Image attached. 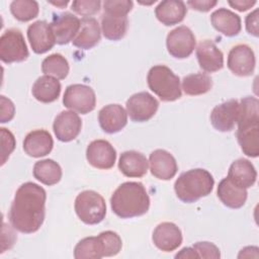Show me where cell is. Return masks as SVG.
<instances>
[{
    "mask_svg": "<svg viewBox=\"0 0 259 259\" xmlns=\"http://www.w3.org/2000/svg\"><path fill=\"white\" fill-rule=\"evenodd\" d=\"M46 199V190L38 184L25 182L20 185L9 210L12 227L24 234L36 232L45 221Z\"/></svg>",
    "mask_w": 259,
    "mask_h": 259,
    "instance_id": "6da1fadb",
    "label": "cell"
},
{
    "mask_svg": "<svg viewBox=\"0 0 259 259\" xmlns=\"http://www.w3.org/2000/svg\"><path fill=\"white\" fill-rule=\"evenodd\" d=\"M259 102L252 96L239 101L237 139L243 153L251 158L259 155Z\"/></svg>",
    "mask_w": 259,
    "mask_h": 259,
    "instance_id": "7a4b0ae2",
    "label": "cell"
},
{
    "mask_svg": "<svg viewBox=\"0 0 259 259\" xmlns=\"http://www.w3.org/2000/svg\"><path fill=\"white\" fill-rule=\"evenodd\" d=\"M112 211L121 219L145 214L150 207V197L141 182L128 181L120 184L110 197Z\"/></svg>",
    "mask_w": 259,
    "mask_h": 259,
    "instance_id": "3957f363",
    "label": "cell"
},
{
    "mask_svg": "<svg viewBox=\"0 0 259 259\" xmlns=\"http://www.w3.org/2000/svg\"><path fill=\"white\" fill-rule=\"evenodd\" d=\"M212 175L205 169H191L180 174L174 183L177 197L186 203H191L208 195L213 188Z\"/></svg>",
    "mask_w": 259,
    "mask_h": 259,
    "instance_id": "277c9868",
    "label": "cell"
},
{
    "mask_svg": "<svg viewBox=\"0 0 259 259\" xmlns=\"http://www.w3.org/2000/svg\"><path fill=\"white\" fill-rule=\"evenodd\" d=\"M147 82L151 91L163 101H174L181 97L179 77L164 65L152 67L148 73Z\"/></svg>",
    "mask_w": 259,
    "mask_h": 259,
    "instance_id": "5b68a950",
    "label": "cell"
},
{
    "mask_svg": "<svg viewBox=\"0 0 259 259\" xmlns=\"http://www.w3.org/2000/svg\"><path fill=\"white\" fill-rule=\"evenodd\" d=\"M75 211L78 218L86 225L101 223L106 215L104 198L94 190H84L75 199Z\"/></svg>",
    "mask_w": 259,
    "mask_h": 259,
    "instance_id": "8992f818",
    "label": "cell"
},
{
    "mask_svg": "<svg viewBox=\"0 0 259 259\" xmlns=\"http://www.w3.org/2000/svg\"><path fill=\"white\" fill-rule=\"evenodd\" d=\"M28 57V50L22 32L17 28L5 30L0 37V59L3 63L22 62Z\"/></svg>",
    "mask_w": 259,
    "mask_h": 259,
    "instance_id": "52a82bcc",
    "label": "cell"
},
{
    "mask_svg": "<svg viewBox=\"0 0 259 259\" xmlns=\"http://www.w3.org/2000/svg\"><path fill=\"white\" fill-rule=\"evenodd\" d=\"M63 104L73 111L86 114L95 108V92L91 87L84 84L69 85L63 96Z\"/></svg>",
    "mask_w": 259,
    "mask_h": 259,
    "instance_id": "ba28073f",
    "label": "cell"
},
{
    "mask_svg": "<svg viewBox=\"0 0 259 259\" xmlns=\"http://www.w3.org/2000/svg\"><path fill=\"white\" fill-rule=\"evenodd\" d=\"M196 40L191 29L185 25L172 29L166 38L168 53L177 59L189 57L195 49Z\"/></svg>",
    "mask_w": 259,
    "mask_h": 259,
    "instance_id": "9c48e42d",
    "label": "cell"
},
{
    "mask_svg": "<svg viewBox=\"0 0 259 259\" xmlns=\"http://www.w3.org/2000/svg\"><path fill=\"white\" fill-rule=\"evenodd\" d=\"M126 113L136 122H144L151 119L158 110L159 102L150 93L143 91L132 95L126 100Z\"/></svg>",
    "mask_w": 259,
    "mask_h": 259,
    "instance_id": "30bf717a",
    "label": "cell"
},
{
    "mask_svg": "<svg viewBox=\"0 0 259 259\" xmlns=\"http://www.w3.org/2000/svg\"><path fill=\"white\" fill-rule=\"evenodd\" d=\"M229 70L240 77H246L253 74L256 59L253 50L244 44L233 47L228 55L227 62Z\"/></svg>",
    "mask_w": 259,
    "mask_h": 259,
    "instance_id": "8fae6325",
    "label": "cell"
},
{
    "mask_svg": "<svg viewBox=\"0 0 259 259\" xmlns=\"http://www.w3.org/2000/svg\"><path fill=\"white\" fill-rule=\"evenodd\" d=\"M86 158L90 165L98 169H110L116 160V151L105 140L92 141L86 149Z\"/></svg>",
    "mask_w": 259,
    "mask_h": 259,
    "instance_id": "7c38bea8",
    "label": "cell"
},
{
    "mask_svg": "<svg viewBox=\"0 0 259 259\" xmlns=\"http://www.w3.org/2000/svg\"><path fill=\"white\" fill-rule=\"evenodd\" d=\"M27 38L35 54H45L56 44L51 24L45 20H37L28 26Z\"/></svg>",
    "mask_w": 259,
    "mask_h": 259,
    "instance_id": "4fadbf2b",
    "label": "cell"
},
{
    "mask_svg": "<svg viewBox=\"0 0 259 259\" xmlns=\"http://www.w3.org/2000/svg\"><path fill=\"white\" fill-rule=\"evenodd\" d=\"M239 116V101L230 99L217 105L210 113L212 126L220 132H231L237 123Z\"/></svg>",
    "mask_w": 259,
    "mask_h": 259,
    "instance_id": "5bb4252c",
    "label": "cell"
},
{
    "mask_svg": "<svg viewBox=\"0 0 259 259\" xmlns=\"http://www.w3.org/2000/svg\"><path fill=\"white\" fill-rule=\"evenodd\" d=\"M82 120L73 110H64L59 113L54 121L53 130L57 139L61 142L75 140L81 132Z\"/></svg>",
    "mask_w": 259,
    "mask_h": 259,
    "instance_id": "9a60e30c",
    "label": "cell"
},
{
    "mask_svg": "<svg viewBox=\"0 0 259 259\" xmlns=\"http://www.w3.org/2000/svg\"><path fill=\"white\" fill-rule=\"evenodd\" d=\"M50 24L56 44L67 45L76 36L80 27V19L70 12H65L56 15Z\"/></svg>",
    "mask_w": 259,
    "mask_h": 259,
    "instance_id": "2e32d148",
    "label": "cell"
},
{
    "mask_svg": "<svg viewBox=\"0 0 259 259\" xmlns=\"http://www.w3.org/2000/svg\"><path fill=\"white\" fill-rule=\"evenodd\" d=\"M152 239L158 249L164 252H171L181 245L182 233L175 224L164 222L155 228Z\"/></svg>",
    "mask_w": 259,
    "mask_h": 259,
    "instance_id": "e0dca14e",
    "label": "cell"
},
{
    "mask_svg": "<svg viewBox=\"0 0 259 259\" xmlns=\"http://www.w3.org/2000/svg\"><path fill=\"white\" fill-rule=\"evenodd\" d=\"M149 164L152 175L161 180H170L178 170L173 155L163 149H157L150 154Z\"/></svg>",
    "mask_w": 259,
    "mask_h": 259,
    "instance_id": "ac0fdd59",
    "label": "cell"
},
{
    "mask_svg": "<svg viewBox=\"0 0 259 259\" xmlns=\"http://www.w3.org/2000/svg\"><path fill=\"white\" fill-rule=\"evenodd\" d=\"M196 58L199 67L207 73L217 72L224 67V55L212 40L204 39L198 44Z\"/></svg>",
    "mask_w": 259,
    "mask_h": 259,
    "instance_id": "d6986e66",
    "label": "cell"
},
{
    "mask_svg": "<svg viewBox=\"0 0 259 259\" xmlns=\"http://www.w3.org/2000/svg\"><path fill=\"white\" fill-rule=\"evenodd\" d=\"M98 121L103 132L115 134L126 125L127 113L119 104H108L99 110Z\"/></svg>",
    "mask_w": 259,
    "mask_h": 259,
    "instance_id": "ffe728a7",
    "label": "cell"
},
{
    "mask_svg": "<svg viewBox=\"0 0 259 259\" xmlns=\"http://www.w3.org/2000/svg\"><path fill=\"white\" fill-rule=\"evenodd\" d=\"M54 147L51 134L46 130H34L26 135L23 141L24 152L33 158L47 156Z\"/></svg>",
    "mask_w": 259,
    "mask_h": 259,
    "instance_id": "44dd1931",
    "label": "cell"
},
{
    "mask_svg": "<svg viewBox=\"0 0 259 259\" xmlns=\"http://www.w3.org/2000/svg\"><path fill=\"white\" fill-rule=\"evenodd\" d=\"M101 36L100 26L94 17H83L80 20L79 30L72 40L73 45L82 50H89L95 47Z\"/></svg>",
    "mask_w": 259,
    "mask_h": 259,
    "instance_id": "7402d4cb",
    "label": "cell"
},
{
    "mask_svg": "<svg viewBox=\"0 0 259 259\" xmlns=\"http://www.w3.org/2000/svg\"><path fill=\"white\" fill-rule=\"evenodd\" d=\"M228 178L237 186L247 189L253 186L256 182L257 172L249 160L241 158L231 164Z\"/></svg>",
    "mask_w": 259,
    "mask_h": 259,
    "instance_id": "603a6c76",
    "label": "cell"
},
{
    "mask_svg": "<svg viewBox=\"0 0 259 259\" xmlns=\"http://www.w3.org/2000/svg\"><path fill=\"white\" fill-rule=\"evenodd\" d=\"M187 13L185 3L180 0H165L155 8L157 19L166 26L181 22Z\"/></svg>",
    "mask_w": 259,
    "mask_h": 259,
    "instance_id": "cb8c5ba5",
    "label": "cell"
},
{
    "mask_svg": "<svg viewBox=\"0 0 259 259\" xmlns=\"http://www.w3.org/2000/svg\"><path fill=\"white\" fill-rule=\"evenodd\" d=\"M212 26L226 36H235L241 31V18L227 8H219L210 15Z\"/></svg>",
    "mask_w": 259,
    "mask_h": 259,
    "instance_id": "d4e9b609",
    "label": "cell"
},
{
    "mask_svg": "<svg viewBox=\"0 0 259 259\" xmlns=\"http://www.w3.org/2000/svg\"><path fill=\"white\" fill-rule=\"evenodd\" d=\"M149 162L142 153L125 151L120 154L118 169L126 177H142L148 171Z\"/></svg>",
    "mask_w": 259,
    "mask_h": 259,
    "instance_id": "484cf974",
    "label": "cell"
},
{
    "mask_svg": "<svg viewBox=\"0 0 259 259\" xmlns=\"http://www.w3.org/2000/svg\"><path fill=\"white\" fill-rule=\"evenodd\" d=\"M218 197L230 208H240L247 200V190L234 184L228 177L221 180L218 186Z\"/></svg>",
    "mask_w": 259,
    "mask_h": 259,
    "instance_id": "4316f807",
    "label": "cell"
},
{
    "mask_svg": "<svg viewBox=\"0 0 259 259\" xmlns=\"http://www.w3.org/2000/svg\"><path fill=\"white\" fill-rule=\"evenodd\" d=\"M31 92L36 100L42 103H51L56 101L60 96L61 83L55 77L44 75L36 79Z\"/></svg>",
    "mask_w": 259,
    "mask_h": 259,
    "instance_id": "83f0119b",
    "label": "cell"
},
{
    "mask_svg": "<svg viewBox=\"0 0 259 259\" xmlns=\"http://www.w3.org/2000/svg\"><path fill=\"white\" fill-rule=\"evenodd\" d=\"M127 16L105 13L101 16V30L105 38L110 40L121 39L127 30Z\"/></svg>",
    "mask_w": 259,
    "mask_h": 259,
    "instance_id": "f1b7e54d",
    "label": "cell"
},
{
    "mask_svg": "<svg viewBox=\"0 0 259 259\" xmlns=\"http://www.w3.org/2000/svg\"><path fill=\"white\" fill-rule=\"evenodd\" d=\"M33 176L42 184L51 186L61 180L62 169L54 160L45 159L35 162L33 166Z\"/></svg>",
    "mask_w": 259,
    "mask_h": 259,
    "instance_id": "f546056e",
    "label": "cell"
},
{
    "mask_svg": "<svg viewBox=\"0 0 259 259\" xmlns=\"http://www.w3.org/2000/svg\"><path fill=\"white\" fill-rule=\"evenodd\" d=\"M212 87L211 78L205 73L190 74L183 78L182 89L187 95H200L208 92Z\"/></svg>",
    "mask_w": 259,
    "mask_h": 259,
    "instance_id": "4dcf8cb0",
    "label": "cell"
},
{
    "mask_svg": "<svg viewBox=\"0 0 259 259\" xmlns=\"http://www.w3.org/2000/svg\"><path fill=\"white\" fill-rule=\"evenodd\" d=\"M76 259H100L103 257L102 244L99 237H86L80 240L74 249Z\"/></svg>",
    "mask_w": 259,
    "mask_h": 259,
    "instance_id": "1f68e13d",
    "label": "cell"
},
{
    "mask_svg": "<svg viewBox=\"0 0 259 259\" xmlns=\"http://www.w3.org/2000/svg\"><path fill=\"white\" fill-rule=\"evenodd\" d=\"M69 69L68 61L60 54H52L45 58L41 63L42 73L58 80L65 79L68 76Z\"/></svg>",
    "mask_w": 259,
    "mask_h": 259,
    "instance_id": "d6a6232c",
    "label": "cell"
},
{
    "mask_svg": "<svg viewBox=\"0 0 259 259\" xmlns=\"http://www.w3.org/2000/svg\"><path fill=\"white\" fill-rule=\"evenodd\" d=\"M10 11L14 18L26 22L35 18L38 14V3L33 0H14L10 4Z\"/></svg>",
    "mask_w": 259,
    "mask_h": 259,
    "instance_id": "836d02e7",
    "label": "cell"
},
{
    "mask_svg": "<svg viewBox=\"0 0 259 259\" xmlns=\"http://www.w3.org/2000/svg\"><path fill=\"white\" fill-rule=\"evenodd\" d=\"M103 249V257L115 256L121 250L122 242L120 237L112 231H105L98 235Z\"/></svg>",
    "mask_w": 259,
    "mask_h": 259,
    "instance_id": "e575fe53",
    "label": "cell"
},
{
    "mask_svg": "<svg viewBox=\"0 0 259 259\" xmlns=\"http://www.w3.org/2000/svg\"><path fill=\"white\" fill-rule=\"evenodd\" d=\"M101 7L99 0H75L72 2L71 9L79 15L89 17L96 14Z\"/></svg>",
    "mask_w": 259,
    "mask_h": 259,
    "instance_id": "d590c367",
    "label": "cell"
},
{
    "mask_svg": "<svg viewBox=\"0 0 259 259\" xmlns=\"http://www.w3.org/2000/svg\"><path fill=\"white\" fill-rule=\"evenodd\" d=\"M133 1L131 0H106L103 2V11L105 13H112L126 16L133 8Z\"/></svg>",
    "mask_w": 259,
    "mask_h": 259,
    "instance_id": "8d00e7d4",
    "label": "cell"
},
{
    "mask_svg": "<svg viewBox=\"0 0 259 259\" xmlns=\"http://www.w3.org/2000/svg\"><path fill=\"white\" fill-rule=\"evenodd\" d=\"M0 132H1V145H2L1 165H3L15 148V138L13 134L5 127H1Z\"/></svg>",
    "mask_w": 259,
    "mask_h": 259,
    "instance_id": "74e56055",
    "label": "cell"
},
{
    "mask_svg": "<svg viewBox=\"0 0 259 259\" xmlns=\"http://www.w3.org/2000/svg\"><path fill=\"white\" fill-rule=\"evenodd\" d=\"M196 258H213L218 259L221 257L219 248L210 242H197L192 246Z\"/></svg>",
    "mask_w": 259,
    "mask_h": 259,
    "instance_id": "f35d334b",
    "label": "cell"
},
{
    "mask_svg": "<svg viewBox=\"0 0 259 259\" xmlns=\"http://www.w3.org/2000/svg\"><path fill=\"white\" fill-rule=\"evenodd\" d=\"M1 116L0 120L2 123L10 121L14 116L15 107L10 99H7L5 96L1 95Z\"/></svg>",
    "mask_w": 259,
    "mask_h": 259,
    "instance_id": "ab89813d",
    "label": "cell"
},
{
    "mask_svg": "<svg viewBox=\"0 0 259 259\" xmlns=\"http://www.w3.org/2000/svg\"><path fill=\"white\" fill-rule=\"evenodd\" d=\"M246 29L247 31L254 35L258 36L259 35V20H258V9H255L253 12L249 13L246 16Z\"/></svg>",
    "mask_w": 259,
    "mask_h": 259,
    "instance_id": "60d3db41",
    "label": "cell"
},
{
    "mask_svg": "<svg viewBox=\"0 0 259 259\" xmlns=\"http://www.w3.org/2000/svg\"><path fill=\"white\" fill-rule=\"evenodd\" d=\"M215 0H189L187 1V5L190 6L192 9L201 11V12H207L212 7L217 5Z\"/></svg>",
    "mask_w": 259,
    "mask_h": 259,
    "instance_id": "b9f144b4",
    "label": "cell"
},
{
    "mask_svg": "<svg viewBox=\"0 0 259 259\" xmlns=\"http://www.w3.org/2000/svg\"><path fill=\"white\" fill-rule=\"evenodd\" d=\"M256 4L255 0H234L229 1V5L238 11H246Z\"/></svg>",
    "mask_w": 259,
    "mask_h": 259,
    "instance_id": "7bdbcfd3",
    "label": "cell"
},
{
    "mask_svg": "<svg viewBox=\"0 0 259 259\" xmlns=\"http://www.w3.org/2000/svg\"><path fill=\"white\" fill-rule=\"evenodd\" d=\"M250 258V257H258V248L254 246L245 247L241 250L240 254L238 255V258Z\"/></svg>",
    "mask_w": 259,
    "mask_h": 259,
    "instance_id": "ee69618b",
    "label": "cell"
},
{
    "mask_svg": "<svg viewBox=\"0 0 259 259\" xmlns=\"http://www.w3.org/2000/svg\"><path fill=\"white\" fill-rule=\"evenodd\" d=\"M175 258H196V255L192 247H185L175 255Z\"/></svg>",
    "mask_w": 259,
    "mask_h": 259,
    "instance_id": "f6af8a7d",
    "label": "cell"
},
{
    "mask_svg": "<svg viewBox=\"0 0 259 259\" xmlns=\"http://www.w3.org/2000/svg\"><path fill=\"white\" fill-rule=\"evenodd\" d=\"M50 3L53 4V5H55V6H59V7L63 8L64 6H66V5L69 3V1L66 0V1H57V2H50Z\"/></svg>",
    "mask_w": 259,
    "mask_h": 259,
    "instance_id": "bcb514c9",
    "label": "cell"
}]
</instances>
